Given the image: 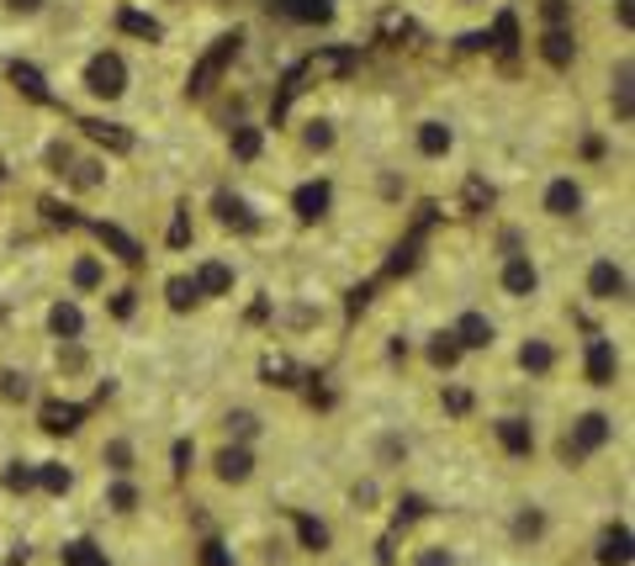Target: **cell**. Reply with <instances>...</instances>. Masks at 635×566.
I'll use <instances>...</instances> for the list:
<instances>
[{
  "instance_id": "26",
  "label": "cell",
  "mask_w": 635,
  "mask_h": 566,
  "mask_svg": "<svg viewBox=\"0 0 635 566\" xmlns=\"http://www.w3.org/2000/svg\"><path fill=\"white\" fill-rule=\"evenodd\" d=\"M112 180H117V170H112V159L101 149H91V144H80L75 149V159L64 165V176L54 180L69 202H101L106 191H112Z\"/></svg>"
},
{
  "instance_id": "31",
  "label": "cell",
  "mask_w": 635,
  "mask_h": 566,
  "mask_svg": "<svg viewBox=\"0 0 635 566\" xmlns=\"http://www.w3.org/2000/svg\"><path fill=\"white\" fill-rule=\"evenodd\" d=\"M535 54H541L551 69H572V64H577V32L572 27H541Z\"/></svg>"
},
{
  "instance_id": "6",
  "label": "cell",
  "mask_w": 635,
  "mask_h": 566,
  "mask_svg": "<svg viewBox=\"0 0 635 566\" xmlns=\"http://www.w3.org/2000/svg\"><path fill=\"white\" fill-rule=\"evenodd\" d=\"M567 382L582 387V397H614V392H625V382H631V344H625V333H614V328L577 333Z\"/></svg>"
},
{
  "instance_id": "30",
  "label": "cell",
  "mask_w": 635,
  "mask_h": 566,
  "mask_svg": "<svg viewBox=\"0 0 635 566\" xmlns=\"http://www.w3.org/2000/svg\"><path fill=\"white\" fill-rule=\"evenodd\" d=\"M80 487V472L75 461H59V455H37V503H59V498H75Z\"/></svg>"
},
{
  "instance_id": "35",
  "label": "cell",
  "mask_w": 635,
  "mask_h": 566,
  "mask_svg": "<svg viewBox=\"0 0 635 566\" xmlns=\"http://www.w3.org/2000/svg\"><path fill=\"white\" fill-rule=\"evenodd\" d=\"M27 566H59V562H48V556H43V562H27Z\"/></svg>"
},
{
  "instance_id": "18",
  "label": "cell",
  "mask_w": 635,
  "mask_h": 566,
  "mask_svg": "<svg viewBox=\"0 0 635 566\" xmlns=\"http://www.w3.org/2000/svg\"><path fill=\"white\" fill-rule=\"evenodd\" d=\"M37 328H43V344H59V339H95V333L106 328V318H101L95 302L54 292V297H43V307H37Z\"/></svg>"
},
{
  "instance_id": "14",
  "label": "cell",
  "mask_w": 635,
  "mask_h": 566,
  "mask_svg": "<svg viewBox=\"0 0 635 566\" xmlns=\"http://www.w3.org/2000/svg\"><path fill=\"white\" fill-rule=\"evenodd\" d=\"M95 382H101V339H59V344H48L43 387L64 392V397H80Z\"/></svg>"
},
{
  "instance_id": "8",
  "label": "cell",
  "mask_w": 635,
  "mask_h": 566,
  "mask_svg": "<svg viewBox=\"0 0 635 566\" xmlns=\"http://www.w3.org/2000/svg\"><path fill=\"white\" fill-rule=\"evenodd\" d=\"M86 466L95 477H149L154 445L144 434V423L133 418H101L86 434Z\"/></svg>"
},
{
  "instance_id": "37",
  "label": "cell",
  "mask_w": 635,
  "mask_h": 566,
  "mask_svg": "<svg viewBox=\"0 0 635 566\" xmlns=\"http://www.w3.org/2000/svg\"><path fill=\"white\" fill-rule=\"evenodd\" d=\"M0 556H5V545H0Z\"/></svg>"
},
{
  "instance_id": "1",
  "label": "cell",
  "mask_w": 635,
  "mask_h": 566,
  "mask_svg": "<svg viewBox=\"0 0 635 566\" xmlns=\"http://www.w3.org/2000/svg\"><path fill=\"white\" fill-rule=\"evenodd\" d=\"M614 450H625V408H614V397H577L545 423L541 461H551L562 477H588Z\"/></svg>"
},
{
  "instance_id": "11",
  "label": "cell",
  "mask_w": 635,
  "mask_h": 566,
  "mask_svg": "<svg viewBox=\"0 0 635 566\" xmlns=\"http://www.w3.org/2000/svg\"><path fill=\"white\" fill-rule=\"evenodd\" d=\"M355 455H361V472H371V477H382V482H397V477H408V472L419 466V440H413L408 423L376 418V423H365L361 429Z\"/></svg>"
},
{
  "instance_id": "2",
  "label": "cell",
  "mask_w": 635,
  "mask_h": 566,
  "mask_svg": "<svg viewBox=\"0 0 635 566\" xmlns=\"http://www.w3.org/2000/svg\"><path fill=\"white\" fill-rule=\"evenodd\" d=\"M572 328L562 324V318H530V324L519 328L514 339L503 333V360H509V371H514L519 387H562L567 382V371H572Z\"/></svg>"
},
{
  "instance_id": "3",
  "label": "cell",
  "mask_w": 635,
  "mask_h": 566,
  "mask_svg": "<svg viewBox=\"0 0 635 566\" xmlns=\"http://www.w3.org/2000/svg\"><path fill=\"white\" fill-rule=\"evenodd\" d=\"M572 292L577 302L588 307V313H599V318H631L635 307V260L625 244H593V249H582L572 265Z\"/></svg>"
},
{
  "instance_id": "28",
  "label": "cell",
  "mask_w": 635,
  "mask_h": 566,
  "mask_svg": "<svg viewBox=\"0 0 635 566\" xmlns=\"http://www.w3.org/2000/svg\"><path fill=\"white\" fill-rule=\"evenodd\" d=\"M0 503L5 508L37 503V455H27V450H5L0 455Z\"/></svg>"
},
{
  "instance_id": "15",
  "label": "cell",
  "mask_w": 635,
  "mask_h": 566,
  "mask_svg": "<svg viewBox=\"0 0 635 566\" xmlns=\"http://www.w3.org/2000/svg\"><path fill=\"white\" fill-rule=\"evenodd\" d=\"M75 90H80L91 106H101V112H117L122 101L133 95V64H127V54H122V48H95V54H86L80 75H75Z\"/></svg>"
},
{
  "instance_id": "10",
  "label": "cell",
  "mask_w": 635,
  "mask_h": 566,
  "mask_svg": "<svg viewBox=\"0 0 635 566\" xmlns=\"http://www.w3.org/2000/svg\"><path fill=\"white\" fill-rule=\"evenodd\" d=\"M196 482L212 498H249L265 482V450L260 445H234V440H207L202 461H196Z\"/></svg>"
},
{
  "instance_id": "25",
  "label": "cell",
  "mask_w": 635,
  "mask_h": 566,
  "mask_svg": "<svg viewBox=\"0 0 635 566\" xmlns=\"http://www.w3.org/2000/svg\"><path fill=\"white\" fill-rule=\"evenodd\" d=\"M185 275H191L202 307H228V302L243 292V265L234 254H196V260L185 265Z\"/></svg>"
},
{
  "instance_id": "34",
  "label": "cell",
  "mask_w": 635,
  "mask_h": 566,
  "mask_svg": "<svg viewBox=\"0 0 635 566\" xmlns=\"http://www.w3.org/2000/svg\"><path fill=\"white\" fill-rule=\"evenodd\" d=\"M0 11L16 16V22H37V16L48 11V0H0Z\"/></svg>"
},
{
  "instance_id": "9",
  "label": "cell",
  "mask_w": 635,
  "mask_h": 566,
  "mask_svg": "<svg viewBox=\"0 0 635 566\" xmlns=\"http://www.w3.org/2000/svg\"><path fill=\"white\" fill-rule=\"evenodd\" d=\"M483 265H487V307H498V313H535L545 302L551 275H545L535 249H509V254H492Z\"/></svg>"
},
{
  "instance_id": "27",
  "label": "cell",
  "mask_w": 635,
  "mask_h": 566,
  "mask_svg": "<svg viewBox=\"0 0 635 566\" xmlns=\"http://www.w3.org/2000/svg\"><path fill=\"white\" fill-rule=\"evenodd\" d=\"M43 397V371L27 355H0V414L22 418Z\"/></svg>"
},
{
  "instance_id": "29",
  "label": "cell",
  "mask_w": 635,
  "mask_h": 566,
  "mask_svg": "<svg viewBox=\"0 0 635 566\" xmlns=\"http://www.w3.org/2000/svg\"><path fill=\"white\" fill-rule=\"evenodd\" d=\"M387 498H393V482L371 477L355 466V477L344 482V508L350 513H365V519H376V513H387Z\"/></svg>"
},
{
  "instance_id": "19",
  "label": "cell",
  "mask_w": 635,
  "mask_h": 566,
  "mask_svg": "<svg viewBox=\"0 0 635 566\" xmlns=\"http://www.w3.org/2000/svg\"><path fill=\"white\" fill-rule=\"evenodd\" d=\"M286 149L297 154L307 170H318V165L339 159V149H344V122L333 112H297L292 127H286Z\"/></svg>"
},
{
  "instance_id": "23",
  "label": "cell",
  "mask_w": 635,
  "mask_h": 566,
  "mask_svg": "<svg viewBox=\"0 0 635 566\" xmlns=\"http://www.w3.org/2000/svg\"><path fill=\"white\" fill-rule=\"evenodd\" d=\"M599 101H604V127L609 133L631 138V127H635V59H631V48H620V54L609 59Z\"/></svg>"
},
{
  "instance_id": "20",
  "label": "cell",
  "mask_w": 635,
  "mask_h": 566,
  "mask_svg": "<svg viewBox=\"0 0 635 566\" xmlns=\"http://www.w3.org/2000/svg\"><path fill=\"white\" fill-rule=\"evenodd\" d=\"M212 440H234V445H271L275 440V414L260 397H228L212 414Z\"/></svg>"
},
{
  "instance_id": "24",
  "label": "cell",
  "mask_w": 635,
  "mask_h": 566,
  "mask_svg": "<svg viewBox=\"0 0 635 566\" xmlns=\"http://www.w3.org/2000/svg\"><path fill=\"white\" fill-rule=\"evenodd\" d=\"M582 566H635V524L625 508L604 513L582 540Z\"/></svg>"
},
{
  "instance_id": "21",
  "label": "cell",
  "mask_w": 635,
  "mask_h": 566,
  "mask_svg": "<svg viewBox=\"0 0 635 566\" xmlns=\"http://www.w3.org/2000/svg\"><path fill=\"white\" fill-rule=\"evenodd\" d=\"M440 324L461 339V350H466L472 360L498 355V344H503V313H498V307H487V302H455Z\"/></svg>"
},
{
  "instance_id": "12",
  "label": "cell",
  "mask_w": 635,
  "mask_h": 566,
  "mask_svg": "<svg viewBox=\"0 0 635 566\" xmlns=\"http://www.w3.org/2000/svg\"><path fill=\"white\" fill-rule=\"evenodd\" d=\"M483 440L487 450H492V461L498 466H514V472H524V466H535L541 461V418L530 414V408H492V414L483 418Z\"/></svg>"
},
{
  "instance_id": "33",
  "label": "cell",
  "mask_w": 635,
  "mask_h": 566,
  "mask_svg": "<svg viewBox=\"0 0 635 566\" xmlns=\"http://www.w3.org/2000/svg\"><path fill=\"white\" fill-rule=\"evenodd\" d=\"M541 27H572V0H541Z\"/></svg>"
},
{
  "instance_id": "32",
  "label": "cell",
  "mask_w": 635,
  "mask_h": 566,
  "mask_svg": "<svg viewBox=\"0 0 635 566\" xmlns=\"http://www.w3.org/2000/svg\"><path fill=\"white\" fill-rule=\"evenodd\" d=\"M275 11L297 27H329L333 22V0H275Z\"/></svg>"
},
{
  "instance_id": "4",
  "label": "cell",
  "mask_w": 635,
  "mask_h": 566,
  "mask_svg": "<svg viewBox=\"0 0 635 566\" xmlns=\"http://www.w3.org/2000/svg\"><path fill=\"white\" fill-rule=\"evenodd\" d=\"M593 212V185L577 165H551L535 176L530 185V202H524V223L530 228H545V234H572L588 223Z\"/></svg>"
},
{
  "instance_id": "17",
  "label": "cell",
  "mask_w": 635,
  "mask_h": 566,
  "mask_svg": "<svg viewBox=\"0 0 635 566\" xmlns=\"http://www.w3.org/2000/svg\"><path fill=\"white\" fill-rule=\"evenodd\" d=\"M154 508V493H149V477H95V493H91V513L101 524H144Z\"/></svg>"
},
{
  "instance_id": "13",
  "label": "cell",
  "mask_w": 635,
  "mask_h": 566,
  "mask_svg": "<svg viewBox=\"0 0 635 566\" xmlns=\"http://www.w3.org/2000/svg\"><path fill=\"white\" fill-rule=\"evenodd\" d=\"M402 149H408V170L413 176H440L461 159V127L445 112H419L402 127Z\"/></svg>"
},
{
  "instance_id": "22",
  "label": "cell",
  "mask_w": 635,
  "mask_h": 566,
  "mask_svg": "<svg viewBox=\"0 0 635 566\" xmlns=\"http://www.w3.org/2000/svg\"><path fill=\"white\" fill-rule=\"evenodd\" d=\"M397 566H472V545L445 524H423V530L402 540Z\"/></svg>"
},
{
  "instance_id": "16",
  "label": "cell",
  "mask_w": 635,
  "mask_h": 566,
  "mask_svg": "<svg viewBox=\"0 0 635 566\" xmlns=\"http://www.w3.org/2000/svg\"><path fill=\"white\" fill-rule=\"evenodd\" d=\"M477 360L461 350V339H455L445 324H429L423 333H413V376H423V382H461L466 371H472Z\"/></svg>"
},
{
  "instance_id": "5",
  "label": "cell",
  "mask_w": 635,
  "mask_h": 566,
  "mask_svg": "<svg viewBox=\"0 0 635 566\" xmlns=\"http://www.w3.org/2000/svg\"><path fill=\"white\" fill-rule=\"evenodd\" d=\"M562 513L551 498L541 493H514V498H503L498 508V540L509 545V556H524V562H541L551 556L556 545H562Z\"/></svg>"
},
{
  "instance_id": "36",
  "label": "cell",
  "mask_w": 635,
  "mask_h": 566,
  "mask_svg": "<svg viewBox=\"0 0 635 566\" xmlns=\"http://www.w3.org/2000/svg\"><path fill=\"white\" fill-rule=\"evenodd\" d=\"M0 106H5V86H0Z\"/></svg>"
},
{
  "instance_id": "7",
  "label": "cell",
  "mask_w": 635,
  "mask_h": 566,
  "mask_svg": "<svg viewBox=\"0 0 635 566\" xmlns=\"http://www.w3.org/2000/svg\"><path fill=\"white\" fill-rule=\"evenodd\" d=\"M54 292H69V297H86V302H101L112 297L122 286V265L117 254L106 249V244L95 239H64L59 254H54Z\"/></svg>"
}]
</instances>
